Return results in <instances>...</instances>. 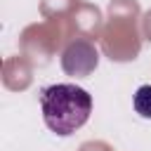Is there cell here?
Segmentation results:
<instances>
[{"label": "cell", "instance_id": "1", "mask_svg": "<svg viewBox=\"0 0 151 151\" xmlns=\"http://www.w3.org/2000/svg\"><path fill=\"white\" fill-rule=\"evenodd\" d=\"M40 109H42L45 125L59 137H68L87 123L92 113V97L87 90L78 85L57 83V85L42 87Z\"/></svg>", "mask_w": 151, "mask_h": 151}, {"label": "cell", "instance_id": "2", "mask_svg": "<svg viewBox=\"0 0 151 151\" xmlns=\"http://www.w3.org/2000/svg\"><path fill=\"white\" fill-rule=\"evenodd\" d=\"M134 111L142 118H151V85H142L134 92Z\"/></svg>", "mask_w": 151, "mask_h": 151}]
</instances>
